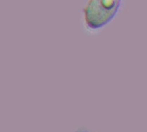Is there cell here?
I'll list each match as a JSON object with an SVG mask.
<instances>
[{
	"instance_id": "cell-1",
	"label": "cell",
	"mask_w": 147,
	"mask_h": 132,
	"mask_svg": "<svg viewBox=\"0 0 147 132\" xmlns=\"http://www.w3.org/2000/svg\"><path fill=\"white\" fill-rule=\"evenodd\" d=\"M126 0H84L80 10L84 34L95 36L110 25L122 10Z\"/></svg>"
},
{
	"instance_id": "cell-2",
	"label": "cell",
	"mask_w": 147,
	"mask_h": 132,
	"mask_svg": "<svg viewBox=\"0 0 147 132\" xmlns=\"http://www.w3.org/2000/svg\"><path fill=\"white\" fill-rule=\"evenodd\" d=\"M75 132H92V131H89V130H87V129H85V128H79V129H78V130H77Z\"/></svg>"
}]
</instances>
